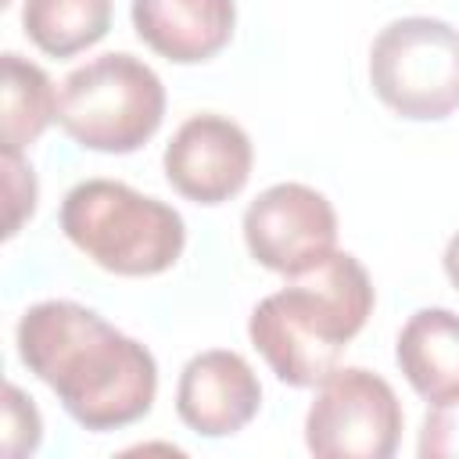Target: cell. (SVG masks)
Returning <instances> with one entry per match:
<instances>
[{
	"instance_id": "1",
	"label": "cell",
	"mask_w": 459,
	"mask_h": 459,
	"mask_svg": "<svg viewBox=\"0 0 459 459\" xmlns=\"http://www.w3.org/2000/svg\"><path fill=\"white\" fill-rule=\"evenodd\" d=\"M14 348L22 366L57 394L82 430H122L143 420L158 398L151 348L79 301L47 298L29 305L14 326Z\"/></svg>"
},
{
	"instance_id": "2",
	"label": "cell",
	"mask_w": 459,
	"mask_h": 459,
	"mask_svg": "<svg viewBox=\"0 0 459 459\" xmlns=\"http://www.w3.org/2000/svg\"><path fill=\"white\" fill-rule=\"evenodd\" d=\"M377 305L373 280L351 251H333L326 262L265 294L247 316V341L276 373L280 384L316 387L341 366L344 348L362 333Z\"/></svg>"
},
{
	"instance_id": "3",
	"label": "cell",
	"mask_w": 459,
	"mask_h": 459,
	"mask_svg": "<svg viewBox=\"0 0 459 459\" xmlns=\"http://www.w3.org/2000/svg\"><path fill=\"white\" fill-rule=\"evenodd\" d=\"M61 233L97 269L115 276L169 273L186 247L183 215L118 179L75 183L57 212Z\"/></svg>"
},
{
	"instance_id": "4",
	"label": "cell",
	"mask_w": 459,
	"mask_h": 459,
	"mask_svg": "<svg viewBox=\"0 0 459 459\" xmlns=\"http://www.w3.org/2000/svg\"><path fill=\"white\" fill-rule=\"evenodd\" d=\"M165 122L161 75L126 54H97L72 68L57 90V126L68 140L97 154H133Z\"/></svg>"
},
{
	"instance_id": "5",
	"label": "cell",
	"mask_w": 459,
	"mask_h": 459,
	"mask_svg": "<svg viewBox=\"0 0 459 459\" xmlns=\"http://www.w3.org/2000/svg\"><path fill=\"white\" fill-rule=\"evenodd\" d=\"M369 86L398 118H448L459 111V29L430 14L387 22L369 43Z\"/></svg>"
},
{
	"instance_id": "6",
	"label": "cell",
	"mask_w": 459,
	"mask_h": 459,
	"mask_svg": "<svg viewBox=\"0 0 459 459\" xmlns=\"http://www.w3.org/2000/svg\"><path fill=\"white\" fill-rule=\"evenodd\" d=\"M405 430L394 387L366 366L330 369L305 412V448L316 459H391Z\"/></svg>"
},
{
	"instance_id": "7",
	"label": "cell",
	"mask_w": 459,
	"mask_h": 459,
	"mask_svg": "<svg viewBox=\"0 0 459 459\" xmlns=\"http://www.w3.org/2000/svg\"><path fill=\"white\" fill-rule=\"evenodd\" d=\"M247 255L280 276H301L337 251V212L308 183L265 186L240 219Z\"/></svg>"
},
{
	"instance_id": "8",
	"label": "cell",
	"mask_w": 459,
	"mask_h": 459,
	"mask_svg": "<svg viewBox=\"0 0 459 459\" xmlns=\"http://www.w3.org/2000/svg\"><path fill=\"white\" fill-rule=\"evenodd\" d=\"M161 169L169 186L194 204L233 201L255 169V147L240 122L219 111H197L183 118L165 143Z\"/></svg>"
},
{
	"instance_id": "9",
	"label": "cell",
	"mask_w": 459,
	"mask_h": 459,
	"mask_svg": "<svg viewBox=\"0 0 459 459\" xmlns=\"http://www.w3.org/2000/svg\"><path fill=\"white\" fill-rule=\"evenodd\" d=\"M262 409V384L251 362L230 348L197 351L176 380V416L201 437H230Z\"/></svg>"
},
{
	"instance_id": "10",
	"label": "cell",
	"mask_w": 459,
	"mask_h": 459,
	"mask_svg": "<svg viewBox=\"0 0 459 459\" xmlns=\"http://www.w3.org/2000/svg\"><path fill=\"white\" fill-rule=\"evenodd\" d=\"M133 29L143 47L172 65H201L222 54L237 29L233 0H133Z\"/></svg>"
},
{
	"instance_id": "11",
	"label": "cell",
	"mask_w": 459,
	"mask_h": 459,
	"mask_svg": "<svg viewBox=\"0 0 459 459\" xmlns=\"http://www.w3.org/2000/svg\"><path fill=\"white\" fill-rule=\"evenodd\" d=\"M394 362L423 402H445L459 394V312H412L398 330Z\"/></svg>"
},
{
	"instance_id": "12",
	"label": "cell",
	"mask_w": 459,
	"mask_h": 459,
	"mask_svg": "<svg viewBox=\"0 0 459 459\" xmlns=\"http://www.w3.org/2000/svg\"><path fill=\"white\" fill-rule=\"evenodd\" d=\"M50 122H57V90L50 75L18 50H7L0 57V151L32 147Z\"/></svg>"
},
{
	"instance_id": "13",
	"label": "cell",
	"mask_w": 459,
	"mask_h": 459,
	"mask_svg": "<svg viewBox=\"0 0 459 459\" xmlns=\"http://www.w3.org/2000/svg\"><path fill=\"white\" fill-rule=\"evenodd\" d=\"M111 18V0H22V32L47 57H75L97 47Z\"/></svg>"
},
{
	"instance_id": "14",
	"label": "cell",
	"mask_w": 459,
	"mask_h": 459,
	"mask_svg": "<svg viewBox=\"0 0 459 459\" xmlns=\"http://www.w3.org/2000/svg\"><path fill=\"white\" fill-rule=\"evenodd\" d=\"M0 452L7 459H22V455H32L39 448V437H43V420H39V409L36 402L18 387V384H7L4 387V420H0Z\"/></svg>"
},
{
	"instance_id": "15",
	"label": "cell",
	"mask_w": 459,
	"mask_h": 459,
	"mask_svg": "<svg viewBox=\"0 0 459 459\" xmlns=\"http://www.w3.org/2000/svg\"><path fill=\"white\" fill-rule=\"evenodd\" d=\"M36 172L22 158V151H4V237H18V230L36 212Z\"/></svg>"
},
{
	"instance_id": "16",
	"label": "cell",
	"mask_w": 459,
	"mask_h": 459,
	"mask_svg": "<svg viewBox=\"0 0 459 459\" xmlns=\"http://www.w3.org/2000/svg\"><path fill=\"white\" fill-rule=\"evenodd\" d=\"M416 452L420 459H459V394L430 405L420 427Z\"/></svg>"
},
{
	"instance_id": "17",
	"label": "cell",
	"mask_w": 459,
	"mask_h": 459,
	"mask_svg": "<svg viewBox=\"0 0 459 459\" xmlns=\"http://www.w3.org/2000/svg\"><path fill=\"white\" fill-rule=\"evenodd\" d=\"M441 265H445V276H448V283L459 290V230L448 237V244H445V255H441Z\"/></svg>"
},
{
	"instance_id": "18",
	"label": "cell",
	"mask_w": 459,
	"mask_h": 459,
	"mask_svg": "<svg viewBox=\"0 0 459 459\" xmlns=\"http://www.w3.org/2000/svg\"><path fill=\"white\" fill-rule=\"evenodd\" d=\"M0 4H11V0H0Z\"/></svg>"
}]
</instances>
